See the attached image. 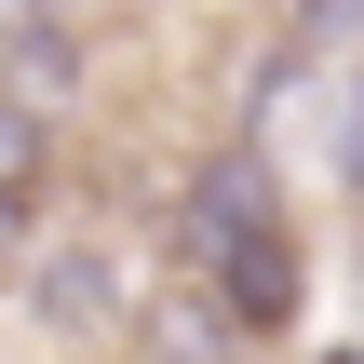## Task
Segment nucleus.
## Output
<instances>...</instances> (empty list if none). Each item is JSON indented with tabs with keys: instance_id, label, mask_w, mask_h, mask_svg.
<instances>
[{
	"instance_id": "obj_5",
	"label": "nucleus",
	"mask_w": 364,
	"mask_h": 364,
	"mask_svg": "<svg viewBox=\"0 0 364 364\" xmlns=\"http://www.w3.org/2000/svg\"><path fill=\"white\" fill-rule=\"evenodd\" d=\"M338 27H364V0H297V41H338Z\"/></svg>"
},
{
	"instance_id": "obj_6",
	"label": "nucleus",
	"mask_w": 364,
	"mask_h": 364,
	"mask_svg": "<svg viewBox=\"0 0 364 364\" xmlns=\"http://www.w3.org/2000/svg\"><path fill=\"white\" fill-rule=\"evenodd\" d=\"M14 243H27V189H0V270H14Z\"/></svg>"
},
{
	"instance_id": "obj_4",
	"label": "nucleus",
	"mask_w": 364,
	"mask_h": 364,
	"mask_svg": "<svg viewBox=\"0 0 364 364\" xmlns=\"http://www.w3.org/2000/svg\"><path fill=\"white\" fill-rule=\"evenodd\" d=\"M27 176H41V108L0 81V189H27Z\"/></svg>"
},
{
	"instance_id": "obj_7",
	"label": "nucleus",
	"mask_w": 364,
	"mask_h": 364,
	"mask_svg": "<svg viewBox=\"0 0 364 364\" xmlns=\"http://www.w3.org/2000/svg\"><path fill=\"white\" fill-rule=\"evenodd\" d=\"M351 162H364V122H351Z\"/></svg>"
},
{
	"instance_id": "obj_3",
	"label": "nucleus",
	"mask_w": 364,
	"mask_h": 364,
	"mask_svg": "<svg viewBox=\"0 0 364 364\" xmlns=\"http://www.w3.org/2000/svg\"><path fill=\"white\" fill-rule=\"evenodd\" d=\"M41 311H54V324H95V311H108V257H54V270H41Z\"/></svg>"
},
{
	"instance_id": "obj_2",
	"label": "nucleus",
	"mask_w": 364,
	"mask_h": 364,
	"mask_svg": "<svg viewBox=\"0 0 364 364\" xmlns=\"http://www.w3.org/2000/svg\"><path fill=\"white\" fill-rule=\"evenodd\" d=\"M0 54H14V95H27V108H68V95H81V27H68L54 0H27Z\"/></svg>"
},
{
	"instance_id": "obj_1",
	"label": "nucleus",
	"mask_w": 364,
	"mask_h": 364,
	"mask_svg": "<svg viewBox=\"0 0 364 364\" xmlns=\"http://www.w3.org/2000/svg\"><path fill=\"white\" fill-rule=\"evenodd\" d=\"M176 243H189V270L230 297V324H284V311H297V243H284V203H270V162H257V149L203 162Z\"/></svg>"
},
{
	"instance_id": "obj_8",
	"label": "nucleus",
	"mask_w": 364,
	"mask_h": 364,
	"mask_svg": "<svg viewBox=\"0 0 364 364\" xmlns=\"http://www.w3.org/2000/svg\"><path fill=\"white\" fill-rule=\"evenodd\" d=\"M338 364H351V351H338Z\"/></svg>"
}]
</instances>
